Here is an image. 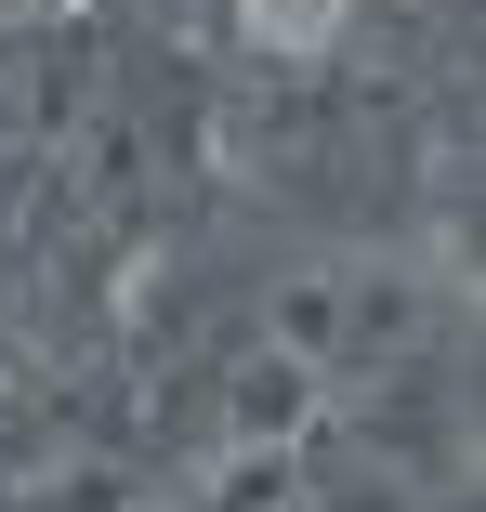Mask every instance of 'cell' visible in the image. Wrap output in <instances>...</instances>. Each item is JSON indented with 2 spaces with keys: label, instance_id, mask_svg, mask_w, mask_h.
I'll return each instance as SVG.
<instances>
[{
  "label": "cell",
  "instance_id": "cell-1",
  "mask_svg": "<svg viewBox=\"0 0 486 512\" xmlns=\"http://www.w3.org/2000/svg\"><path fill=\"white\" fill-rule=\"evenodd\" d=\"M237 14H250V40H263V53H329L355 0H237Z\"/></svg>",
  "mask_w": 486,
  "mask_h": 512
}]
</instances>
